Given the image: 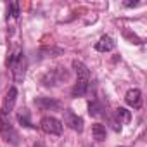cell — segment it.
<instances>
[{"instance_id":"1","label":"cell","mask_w":147,"mask_h":147,"mask_svg":"<svg viewBox=\"0 0 147 147\" xmlns=\"http://www.w3.org/2000/svg\"><path fill=\"white\" fill-rule=\"evenodd\" d=\"M7 66L9 69L12 71V78L16 83H23L24 82V76H26V67H28V62H26V55H24V50L21 47H14L12 52L9 54V59H7Z\"/></svg>"},{"instance_id":"2","label":"cell","mask_w":147,"mask_h":147,"mask_svg":"<svg viewBox=\"0 0 147 147\" xmlns=\"http://www.w3.org/2000/svg\"><path fill=\"white\" fill-rule=\"evenodd\" d=\"M73 67H75V73H76V83L71 90V95L73 97H83L88 92V87H90V71L78 59L73 61Z\"/></svg>"},{"instance_id":"3","label":"cell","mask_w":147,"mask_h":147,"mask_svg":"<svg viewBox=\"0 0 147 147\" xmlns=\"http://www.w3.org/2000/svg\"><path fill=\"white\" fill-rule=\"evenodd\" d=\"M0 135H2L9 144H12V145H18L19 144V135H18L16 128L11 125L9 116L4 114L2 111H0Z\"/></svg>"},{"instance_id":"4","label":"cell","mask_w":147,"mask_h":147,"mask_svg":"<svg viewBox=\"0 0 147 147\" xmlns=\"http://www.w3.org/2000/svg\"><path fill=\"white\" fill-rule=\"evenodd\" d=\"M62 121L61 119H57L55 116H45V118H42V121H40V128H42V131H45V133H49V135H61L62 133Z\"/></svg>"},{"instance_id":"5","label":"cell","mask_w":147,"mask_h":147,"mask_svg":"<svg viewBox=\"0 0 147 147\" xmlns=\"http://www.w3.org/2000/svg\"><path fill=\"white\" fill-rule=\"evenodd\" d=\"M62 114H64V121H62V125H66L67 128L75 130V131H78V133L83 131V119H82V116L75 114L71 109H64Z\"/></svg>"},{"instance_id":"6","label":"cell","mask_w":147,"mask_h":147,"mask_svg":"<svg viewBox=\"0 0 147 147\" xmlns=\"http://www.w3.org/2000/svg\"><path fill=\"white\" fill-rule=\"evenodd\" d=\"M16 99H18V88L16 87H11L5 94V99H4V106H2V113L4 114H11L14 106H16Z\"/></svg>"},{"instance_id":"7","label":"cell","mask_w":147,"mask_h":147,"mask_svg":"<svg viewBox=\"0 0 147 147\" xmlns=\"http://www.w3.org/2000/svg\"><path fill=\"white\" fill-rule=\"evenodd\" d=\"M35 106L40 109V111H57V109H61V102L59 100H54V99H50V97H38V99H35Z\"/></svg>"},{"instance_id":"8","label":"cell","mask_w":147,"mask_h":147,"mask_svg":"<svg viewBox=\"0 0 147 147\" xmlns=\"http://www.w3.org/2000/svg\"><path fill=\"white\" fill-rule=\"evenodd\" d=\"M125 100L130 107L133 109H140L142 107V92L138 88H130L125 95Z\"/></svg>"},{"instance_id":"9","label":"cell","mask_w":147,"mask_h":147,"mask_svg":"<svg viewBox=\"0 0 147 147\" xmlns=\"http://www.w3.org/2000/svg\"><path fill=\"white\" fill-rule=\"evenodd\" d=\"M114 47H116V42L109 35H102L99 38V42L95 43V50L97 52H111V50H114Z\"/></svg>"},{"instance_id":"10","label":"cell","mask_w":147,"mask_h":147,"mask_svg":"<svg viewBox=\"0 0 147 147\" xmlns=\"http://www.w3.org/2000/svg\"><path fill=\"white\" fill-rule=\"evenodd\" d=\"M88 113H90V116H94V118L106 116V106H104L102 102H99V100H92V102L88 104Z\"/></svg>"},{"instance_id":"11","label":"cell","mask_w":147,"mask_h":147,"mask_svg":"<svg viewBox=\"0 0 147 147\" xmlns=\"http://www.w3.org/2000/svg\"><path fill=\"white\" fill-rule=\"evenodd\" d=\"M92 137H94L97 142L106 140V137H107V130H106V126H104L102 123H95V125L92 126Z\"/></svg>"},{"instance_id":"12","label":"cell","mask_w":147,"mask_h":147,"mask_svg":"<svg viewBox=\"0 0 147 147\" xmlns=\"http://www.w3.org/2000/svg\"><path fill=\"white\" fill-rule=\"evenodd\" d=\"M113 116L116 118V121H118L119 125H123V123H128V121L131 119V113H130L128 109H125V107H118V109L113 113Z\"/></svg>"},{"instance_id":"13","label":"cell","mask_w":147,"mask_h":147,"mask_svg":"<svg viewBox=\"0 0 147 147\" xmlns=\"http://www.w3.org/2000/svg\"><path fill=\"white\" fill-rule=\"evenodd\" d=\"M18 121H19L23 126H26V128H35V125H33L31 119H30L28 111H21V113H18Z\"/></svg>"},{"instance_id":"14","label":"cell","mask_w":147,"mask_h":147,"mask_svg":"<svg viewBox=\"0 0 147 147\" xmlns=\"http://www.w3.org/2000/svg\"><path fill=\"white\" fill-rule=\"evenodd\" d=\"M19 14H21V12H19V4H18V2H11L9 7H7V19H9V18L18 19Z\"/></svg>"},{"instance_id":"15","label":"cell","mask_w":147,"mask_h":147,"mask_svg":"<svg viewBox=\"0 0 147 147\" xmlns=\"http://www.w3.org/2000/svg\"><path fill=\"white\" fill-rule=\"evenodd\" d=\"M125 5L126 7H135V5H138V2H125Z\"/></svg>"},{"instance_id":"16","label":"cell","mask_w":147,"mask_h":147,"mask_svg":"<svg viewBox=\"0 0 147 147\" xmlns=\"http://www.w3.org/2000/svg\"><path fill=\"white\" fill-rule=\"evenodd\" d=\"M33 147H45V145H43V144H42V142H36V144H35V145H33Z\"/></svg>"},{"instance_id":"17","label":"cell","mask_w":147,"mask_h":147,"mask_svg":"<svg viewBox=\"0 0 147 147\" xmlns=\"http://www.w3.org/2000/svg\"><path fill=\"white\" fill-rule=\"evenodd\" d=\"M83 147H94V145H90V144H87V145H83Z\"/></svg>"}]
</instances>
